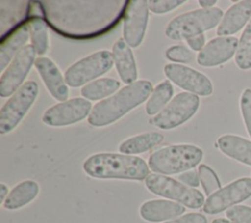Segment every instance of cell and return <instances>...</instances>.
<instances>
[{
  "label": "cell",
  "mask_w": 251,
  "mask_h": 223,
  "mask_svg": "<svg viewBox=\"0 0 251 223\" xmlns=\"http://www.w3.org/2000/svg\"><path fill=\"white\" fill-rule=\"evenodd\" d=\"M92 108L91 102L85 98H71L48 108L42 115V121L51 127L72 125L89 116Z\"/></svg>",
  "instance_id": "12"
},
{
  "label": "cell",
  "mask_w": 251,
  "mask_h": 223,
  "mask_svg": "<svg viewBox=\"0 0 251 223\" xmlns=\"http://www.w3.org/2000/svg\"><path fill=\"white\" fill-rule=\"evenodd\" d=\"M152 90V84L147 80H139L124 86L94 105L88 116V123L94 127H104L116 122L148 99Z\"/></svg>",
  "instance_id": "2"
},
{
  "label": "cell",
  "mask_w": 251,
  "mask_h": 223,
  "mask_svg": "<svg viewBox=\"0 0 251 223\" xmlns=\"http://www.w3.org/2000/svg\"><path fill=\"white\" fill-rule=\"evenodd\" d=\"M185 212V207L172 200L151 199L141 204L140 216L149 222H161L180 216Z\"/></svg>",
  "instance_id": "18"
},
{
  "label": "cell",
  "mask_w": 251,
  "mask_h": 223,
  "mask_svg": "<svg viewBox=\"0 0 251 223\" xmlns=\"http://www.w3.org/2000/svg\"><path fill=\"white\" fill-rule=\"evenodd\" d=\"M239 104L245 128L251 138V88H245L242 91Z\"/></svg>",
  "instance_id": "31"
},
{
  "label": "cell",
  "mask_w": 251,
  "mask_h": 223,
  "mask_svg": "<svg viewBox=\"0 0 251 223\" xmlns=\"http://www.w3.org/2000/svg\"><path fill=\"white\" fill-rule=\"evenodd\" d=\"M183 3V0H150L148 1V7L154 14H166Z\"/></svg>",
  "instance_id": "32"
},
{
  "label": "cell",
  "mask_w": 251,
  "mask_h": 223,
  "mask_svg": "<svg viewBox=\"0 0 251 223\" xmlns=\"http://www.w3.org/2000/svg\"><path fill=\"white\" fill-rule=\"evenodd\" d=\"M7 195H8V187L4 183H1L0 184V203L3 204Z\"/></svg>",
  "instance_id": "36"
},
{
  "label": "cell",
  "mask_w": 251,
  "mask_h": 223,
  "mask_svg": "<svg viewBox=\"0 0 251 223\" xmlns=\"http://www.w3.org/2000/svg\"><path fill=\"white\" fill-rule=\"evenodd\" d=\"M217 146L226 156L251 166V141L243 137L226 134L218 138Z\"/></svg>",
  "instance_id": "21"
},
{
  "label": "cell",
  "mask_w": 251,
  "mask_h": 223,
  "mask_svg": "<svg viewBox=\"0 0 251 223\" xmlns=\"http://www.w3.org/2000/svg\"><path fill=\"white\" fill-rule=\"evenodd\" d=\"M200 183L205 194L209 196L221 189V182L215 171L206 164H200L198 167Z\"/></svg>",
  "instance_id": "28"
},
{
  "label": "cell",
  "mask_w": 251,
  "mask_h": 223,
  "mask_svg": "<svg viewBox=\"0 0 251 223\" xmlns=\"http://www.w3.org/2000/svg\"><path fill=\"white\" fill-rule=\"evenodd\" d=\"M174 88L170 81L161 82L151 92L145 103V111L148 115H156L170 102Z\"/></svg>",
  "instance_id": "25"
},
{
  "label": "cell",
  "mask_w": 251,
  "mask_h": 223,
  "mask_svg": "<svg viewBox=\"0 0 251 223\" xmlns=\"http://www.w3.org/2000/svg\"><path fill=\"white\" fill-rule=\"evenodd\" d=\"M251 196V178H239L208 196L203 205L207 214H218Z\"/></svg>",
  "instance_id": "10"
},
{
  "label": "cell",
  "mask_w": 251,
  "mask_h": 223,
  "mask_svg": "<svg viewBox=\"0 0 251 223\" xmlns=\"http://www.w3.org/2000/svg\"><path fill=\"white\" fill-rule=\"evenodd\" d=\"M238 39L235 36H218L206 43L197 55V63L203 67H216L235 56Z\"/></svg>",
  "instance_id": "15"
},
{
  "label": "cell",
  "mask_w": 251,
  "mask_h": 223,
  "mask_svg": "<svg viewBox=\"0 0 251 223\" xmlns=\"http://www.w3.org/2000/svg\"><path fill=\"white\" fill-rule=\"evenodd\" d=\"M212 223H233L230 220H227L226 218H216L212 221Z\"/></svg>",
  "instance_id": "38"
},
{
  "label": "cell",
  "mask_w": 251,
  "mask_h": 223,
  "mask_svg": "<svg viewBox=\"0 0 251 223\" xmlns=\"http://www.w3.org/2000/svg\"><path fill=\"white\" fill-rule=\"evenodd\" d=\"M39 193V186L33 180H25L16 185L8 194L3 207L8 210L19 209L31 202Z\"/></svg>",
  "instance_id": "22"
},
{
  "label": "cell",
  "mask_w": 251,
  "mask_h": 223,
  "mask_svg": "<svg viewBox=\"0 0 251 223\" xmlns=\"http://www.w3.org/2000/svg\"><path fill=\"white\" fill-rule=\"evenodd\" d=\"M148 1L131 0L127 1L124 9L123 34L126 42L131 47H138L144 38L148 23Z\"/></svg>",
  "instance_id": "13"
},
{
  "label": "cell",
  "mask_w": 251,
  "mask_h": 223,
  "mask_svg": "<svg viewBox=\"0 0 251 223\" xmlns=\"http://www.w3.org/2000/svg\"><path fill=\"white\" fill-rule=\"evenodd\" d=\"M36 51L31 44L25 45L12 60L0 79V96L13 95L24 84L35 62Z\"/></svg>",
  "instance_id": "11"
},
{
  "label": "cell",
  "mask_w": 251,
  "mask_h": 223,
  "mask_svg": "<svg viewBox=\"0 0 251 223\" xmlns=\"http://www.w3.org/2000/svg\"><path fill=\"white\" fill-rule=\"evenodd\" d=\"M164 73L167 78L180 88L190 93L209 96L213 93V84L203 73L192 68L170 63L165 65Z\"/></svg>",
  "instance_id": "14"
},
{
  "label": "cell",
  "mask_w": 251,
  "mask_h": 223,
  "mask_svg": "<svg viewBox=\"0 0 251 223\" xmlns=\"http://www.w3.org/2000/svg\"><path fill=\"white\" fill-rule=\"evenodd\" d=\"M38 85L34 81L25 82L3 105L0 111V134L10 133L18 126L34 103Z\"/></svg>",
  "instance_id": "8"
},
{
  "label": "cell",
  "mask_w": 251,
  "mask_h": 223,
  "mask_svg": "<svg viewBox=\"0 0 251 223\" xmlns=\"http://www.w3.org/2000/svg\"><path fill=\"white\" fill-rule=\"evenodd\" d=\"M122 1H45L47 22L69 37H92L111 28L124 14Z\"/></svg>",
  "instance_id": "1"
},
{
  "label": "cell",
  "mask_w": 251,
  "mask_h": 223,
  "mask_svg": "<svg viewBox=\"0 0 251 223\" xmlns=\"http://www.w3.org/2000/svg\"><path fill=\"white\" fill-rule=\"evenodd\" d=\"M168 60L177 63H190L194 60V52L184 45H174L165 53Z\"/></svg>",
  "instance_id": "29"
},
{
  "label": "cell",
  "mask_w": 251,
  "mask_h": 223,
  "mask_svg": "<svg viewBox=\"0 0 251 223\" xmlns=\"http://www.w3.org/2000/svg\"><path fill=\"white\" fill-rule=\"evenodd\" d=\"M29 36L27 21L16 27L11 32L1 38L0 44V69L3 71L12 62L14 57L25 46Z\"/></svg>",
  "instance_id": "20"
},
{
  "label": "cell",
  "mask_w": 251,
  "mask_h": 223,
  "mask_svg": "<svg viewBox=\"0 0 251 223\" xmlns=\"http://www.w3.org/2000/svg\"><path fill=\"white\" fill-rule=\"evenodd\" d=\"M203 158V150L193 144H173L154 151L148 166L156 174L173 175L188 171Z\"/></svg>",
  "instance_id": "4"
},
{
  "label": "cell",
  "mask_w": 251,
  "mask_h": 223,
  "mask_svg": "<svg viewBox=\"0 0 251 223\" xmlns=\"http://www.w3.org/2000/svg\"><path fill=\"white\" fill-rule=\"evenodd\" d=\"M145 186L151 193L176 200L188 208H200L205 203L204 195L200 191L165 175L149 174L145 179Z\"/></svg>",
  "instance_id": "6"
},
{
  "label": "cell",
  "mask_w": 251,
  "mask_h": 223,
  "mask_svg": "<svg viewBox=\"0 0 251 223\" xmlns=\"http://www.w3.org/2000/svg\"><path fill=\"white\" fill-rule=\"evenodd\" d=\"M177 179L183 183L184 185L191 187V188H197L200 184V179H199V174L196 170H188L180 175H178Z\"/></svg>",
  "instance_id": "34"
},
{
  "label": "cell",
  "mask_w": 251,
  "mask_h": 223,
  "mask_svg": "<svg viewBox=\"0 0 251 223\" xmlns=\"http://www.w3.org/2000/svg\"><path fill=\"white\" fill-rule=\"evenodd\" d=\"M114 64L123 83L131 84L136 82L137 68L131 47L125 39H118L112 49Z\"/></svg>",
  "instance_id": "19"
},
{
  "label": "cell",
  "mask_w": 251,
  "mask_h": 223,
  "mask_svg": "<svg viewBox=\"0 0 251 223\" xmlns=\"http://www.w3.org/2000/svg\"><path fill=\"white\" fill-rule=\"evenodd\" d=\"M226 216L233 223H251V207L234 205L226 211Z\"/></svg>",
  "instance_id": "30"
},
{
  "label": "cell",
  "mask_w": 251,
  "mask_h": 223,
  "mask_svg": "<svg viewBox=\"0 0 251 223\" xmlns=\"http://www.w3.org/2000/svg\"><path fill=\"white\" fill-rule=\"evenodd\" d=\"M251 20V0H241L231 5L225 13L216 33L218 36L235 34Z\"/></svg>",
  "instance_id": "17"
},
{
  "label": "cell",
  "mask_w": 251,
  "mask_h": 223,
  "mask_svg": "<svg viewBox=\"0 0 251 223\" xmlns=\"http://www.w3.org/2000/svg\"><path fill=\"white\" fill-rule=\"evenodd\" d=\"M164 140V135L159 132H148L133 136L124 140L119 150L123 154L133 155L146 152L153 147L159 145Z\"/></svg>",
  "instance_id": "23"
},
{
  "label": "cell",
  "mask_w": 251,
  "mask_h": 223,
  "mask_svg": "<svg viewBox=\"0 0 251 223\" xmlns=\"http://www.w3.org/2000/svg\"><path fill=\"white\" fill-rule=\"evenodd\" d=\"M84 172L96 179L141 181L149 175V166L140 157L102 152L89 156L82 165Z\"/></svg>",
  "instance_id": "3"
},
{
  "label": "cell",
  "mask_w": 251,
  "mask_h": 223,
  "mask_svg": "<svg viewBox=\"0 0 251 223\" xmlns=\"http://www.w3.org/2000/svg\"><path fill=\"white\" fill-rule=\"evenodd\" d=\"M34 66L49 93L58 101H66L69 96V87L57 65L48 57H38Z\"/></svg>",
  "instance_id": "16"
},
{
  "label": "cell",
  "mask_w": 251,
  "mask_h": 223,
  "mask_svg": "<svg viewBox=\"0 0 251 223\" xmlns=\"http://www.w3.org/2000/svg\"><path fill=\"white\" fill-rule=\"evenodd\" d=\"M120 85V82L116 79L102 78L83 85L80 89V93L85 99L98 100L107 96L110 97L111 94L118 90Z\"/></svg>",
  "instance_id": "24"
},
{
  "label": "cell",
  "mask_w": 251,
  "mask_h": 223,
  "mask_svg": "<svg viewBox=\"0 0 251 223\" xmlns=\"http://www.w3.org/2000/svg\"><path fill=\"white\" fill-rule=\"evenodd\" d=\"M223 16L224 12L219 7L189 11L174 18L165 33L173 40H186L219 26Z\"/></svg>",
  "instance_id": "5"
},
{
  "label": "cell",
  "mask_w": 251,
  "mask_h": 223,
  "mask_svg": "<svg viewBox=\"0 0 251 223\" xmlns=\"http://www.w3.org/2000/svg\"><path fill=\"white\" fill-rule=\"evenodd\" d=\"M198 3L203 9H209L214 7V5L217 3V0H199Z\"/></svg>",
  "instance_id": "37"
},
{
  "label": "cell",
  "mask_w": 251,
  "mask_h": 223,
  "mask_svg": "<svg viewBox=\"0 0 251 223\" xmlns=\"http://www.w3.org/2000/svg\"><path fill=\"white\" fill-rule=\"evenodd\" d=\"M114 65L113 54L109 50H99L81 58L65 72V81L71 87L85 85L111 70Z\"/></svg>",
  "instance_id": "7"
},
{
  "label": "cell",
  "mask_w": 251,
  "mask_h": 223,
  "mask_svg": "<svg viewBox=\"0 0 251 223\" xmlns=\"http://www.w3.org/2000/svg\"><path fill=\"white\" fill-rule=\"evenodd\" d=\"M164 223H207V218L201 213L190 212L176 219H173Z\"/></svg>",
  "instance_id": "33"
},
{
  "label": "cell",
  "mask_w": 251,
  "mask_h": 223,
  "mask_svg": "<svg viewBox=\"0 0 251 223\" xmlns=\"http://www.w3.org/2000/svg\"><path fill=\"white\" fill-rule=\"evenodd\" d=\"M31 45L38 55L46 53L49 47L48 28L45 21L39 16H31L27 21Z\"/></svg>",
  "instance_id": "26"
},
{
  "label": "cell",
  "mask_w": 251,
  "mask_h": 223,
  "mask_svg": "<svg viewBox=\"0 0 251 223\" xmlns=\"http://www.w3.org/2000/svg\"><path fill=\"white\" fill-rule=\"evenodd\" d=\"M234 61L236 66L241 70L251 69V20L241 33Z\"/></svg>",
  "instance_id": "27"
},
{
  "label": "cell",
  "mask_w": 251,
  "mask_h": 223,
  "mask_svg": "<svg viewBox=\"0 0 251 223\" xmlns=\"http://www.w3.org/2000/svg\"><path fill=\"white\" fill-rule=\"evenodd\" d=\"M200 99L190 92L176 94L152 119L154 126L161 130H171L188 121L198 110Z\"/></svg>",
  "instance_id": "9"
},
{
  "label": "cell",
  "mask_w": 251,
  "mask_h": 223,
  "mask_svg": "<svg viewBox=\"0 0 251 223\" xmlns=\"http://www.w3.org/2000/svg\"><path fill=\"white\" fill-rule=\"evenodd\" d=\"M205 41H206V38H205L204 34H200V35L193 36V37H190V38L186 39V42H187L188 46L191 48V50L192 51H199V52L206 45Z\"/></svg>",
  "instance_id": "35"
}]
</instances>
